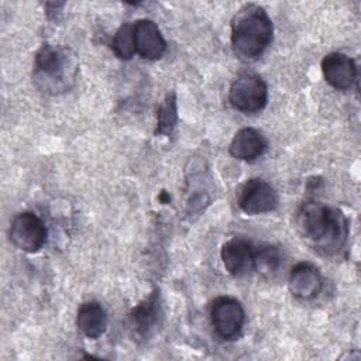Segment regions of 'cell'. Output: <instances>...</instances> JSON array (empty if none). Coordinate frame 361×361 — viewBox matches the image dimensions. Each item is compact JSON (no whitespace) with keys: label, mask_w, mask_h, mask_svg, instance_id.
I'll return each mask as SVG.
<instances>
[{"label":"cell","mask_w":361,"mask_h":361,"mask_svg":"<svg viewBox=\"0 0 361 361\" xmlns=\"http://www.w3.org/2000/svg\"><path fill=\"white\" fill-rule=\"evenodd\" d=\"M296 227L300 235L324 255L337 254L348 237V221L344 213L314 199L305 200L298 207Z\"/></svg>","instance_id":"obj_1"},{"label":"cell","mask_w":361,"mask_h":361,"mask_svg":"<svg viewBox=\"0 0 361 361\" xmlns=\"http://www.w3.org/2000/svg\"><path fill=\"white\" fill-rule=\"evenodd\" d=\"M79 72L76 55L65 47L44 44L35 54L34 59V83L35 86L51 94L69 90Z\"/></svg>","instance_id":"obj_2"},{"label":"cell","mask_w":361,"mask_h":361,"mask_svg":"<svg viewBox=\"0 0 361 361\" xmlns=\"http://www.w3.org/2000/svg\"><path fill=\"white\" fill-rule=\"evenodd\" d=\"M272 20L258 4L243 6L231 20V45L241 56H259L272 42Z\"/></svg>","instance_id":"obj_3"},{"label":"cell","mask_w":361,"mask_h":361,"mask_svg":"<svg viewBox=\"0 0 361 361\" xmlns=\"http://www.w3.org/2000/svg\"><path fill=\"white\" fill-rule=\"evenodd\" d=\"M228 102L241 113L261 111L268 102L265 80L255 73H240L230 85Z\"/></svg>","instance_id":"obj_4"},{"label":"cell","mask_w":361,"mask_h":361,"mask_svg":"<svg viewBox=\"0 0 361 361\" xmlns=\"http://www.w3.org/2000/svg\"><path fill=\"white\" fill-rule=\"evenodd\" d=\"M210 320L220 338L234 340L244 327L245 312L235 298L219 296L212 303Z\"/></svg>","instance_id":"obj_5"},{"label":"cell","mask_w":361,"mask_h":361,"mask_svg":"<svg viewBox=\"0 0 361 361\" xmlns=\"http://www.w3.org/2000/svg\"><path fill=\"white\" fill-rule=\"evenodd\" d=\"M8 234L17 248L30 254L39 251L47 241L45 224L31 212L18 213L11 221Z\"/></svg>","instance_id":"obj_6"},{"label":"cell","mask_w":361,"mask_h":361,"mask_svg":"<svg viewBox=\"0 0 361 361\" xmlns=\"http://www.w3.org/2000/svg\"><path fill=\"white\" fill-rule=\"evenodd\" d=\"M238 207L250 216L271 213L278 206V193L264 179H248L240 189L237 196Z\"/></svg>","instance_id":"obj_7"},{"label":"cell","mask_w":361,"mask_h":361,"mask_svg":"<svg viewBox=\"0 0 361 361\" xmlns=\"http://www.w3.org/2000/svg\"><path fill=\"white\" fill-rule=\"evenodd\" d=\"M162 312L159 295L154 290L148 298L134 306L128 314V329L134 340H145L159 324Z\"/></svg>","instance_id":"obj_8"},{"label":"cell","mask_w":361,"mask_h":361,"mask_svg":"<svg viewBox=\"0 0 361 361\" xmlns=\"http://www.w3.org/2000/svg\"><path fill=\"white\" fill-rule=\"evenodd\" d=\"M254 244L245 237L227 240L220 251L224 268L233 276H244L254 269Z\"/></svg>","instance_id":"obj_9"},{"label":"cell","mask_w":361,"mask_h":361,"mask_svg":"<svg viewBox=\"0 0 361 361\" xmlns=\"http://www.w3.org/2000/svg\"><path fill=\"white\" fill-rule=\"evenodd\" d=\"M324 80L337 90H348L357 80V65L354 59L341 54L331 52L322 59Z\"/></svg>","instance_id":"obj_10"},{"label":"cell","mask_w":361,"mask_h":361,"mask_svg":"<svg viewBox=\"0 0 361 361\" xmlns=\"http://www.w3.org/2000/svg\"><path fill=\"white\" fill-rule=\"evenodd\" d=\"M134 47L135 52L149 61L159 59L166 51V41L158 25L148 18L134 23Z\"/></svg>","instance_id":"obj_11"},{"label":"cell","mask_w":361,"mask_h":361,"mask_svg":"<svg viewBox=\"0 0 361 361\" xmlns=\"http://www.w3.org/2000/svg\"><path fill=\"white\" fill-rule=\"evenodd\" d=\"M288 286L296 299L312 300L323 288L322 274L319 268L310 262H298L290 269Z\"/></svg>","instance_id":"obj_12"},{"label":"cell","mask_w":361,"mask_h":361,"mask_svg":"<svg viewBox=\"0 0 361 361\" xmlns=\"http://www.w3.org/2000/svg\"><path fill=\"white\" fill-rule=\"evenodd\" d=\"M268 142L265 137L255 128L244 127L238 130L228 147V152L231 157L241 161H255L267 151Z\"/></svg>","instance_id":"obj_13"},{"label":"cell","mask_w":361,"mask_h":361,"mask_svg":"<svg viewBox=\"0 0 361 361\" xmlns=\"http://www.w3.org/2000/svg\"><path fill=\"white\" fill-rule=\"evenodd\" d=\"M76 324L79 331L90 338L96 340L102 337L107 329V316L99 302L90 300L79 306L76 314Z\"/></svg>","instance_id":"obj_14"},{"label":"cell","mask_w":361,"mask_h":361,"mask_svg":"<svg viewBox=\"0 0 361 361\" xmlns=\"http://www.w3.org/2000/svg\"><path fill=\"white\" fill-rule=\"evenodd\" d=\"M283 262L282 252L278 247L265 244L255 248L254 252V269L267 279L274 278Z\"/></svg>","instance_id":"obj_15"},{"label":"cell","mask_w":361,"mask_h":361,"mask_svg":"<svg viewBox=\"0 0 361 361\" xmlns=\"http://www.w3.org/2000/svg\"><path fill=\"white\" fill-rule=\"evenodd\" d=\"M178 121V106H176V94L171 92L165 96L161 104L157 109V135L169 137L173 133V128Z\"/></svg>","instance_id":"obj_16"},{"label":"cell","mask_w":361,"mask_h":361,"mask_svg":"<svg viewBox=\"0 0 361 361\" xmlns=\"http://www.w3.org/2000/svg\"><path fill=\"white\" fill-rule=\"evenodd\" d=\"M134 24L126 23L120 25V28L116 31L113 39H111V49L116 54L117 58L128 61L135 54L134 47Z\"/></svg>","instance_id":"obj_17"},{"label":"cell","mask_w":361,"mask_h":361,"mask_svg":"<svg viewBox=\"0 0 361 361\" xmlns=\"http://www.w3.org/2000/svg\"><path fill=\"white\" fill-rule=\"evenodd\" d=\"M159 200H161L162 203H168V202L171 200V196H169L165 190H162V192H161V195H159Z\"/></svg>","instance_id":"obj_18"}]
</instances>
